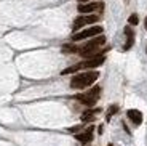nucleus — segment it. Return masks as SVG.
<instances>
[{"label":"nucleus","mask_w":147,"mask_h":146,"mask_svg":"<svg viewBox=\"0 0 147 146\" xmlns=\"http://www.w3.org/2000/svg\"><path fill=\"white\" fill-rule=\"evenodd\" d=\"M106 44V37L101 34V35H96L94 39H91V40H88L86 44L83 45V47H80L77 50L78 55L85 56V58H93V56H99V48L102 47V45Z\"/></svg>","instance_id":"nucleus-1"},{"label":"nucleus","mask_w":147,"mask_h":146,"mask_svg":"<svg viewBox=\"0 0 147 146\" xmlns=\"http://www.w3.org/2000/svg\"><path fill=\"white\" fill-rule=\"evenodd\" d=\"M99 77V72L98 71H85V72H80V74H75L70 81V87L72 88H86L90 87L91 84H94Z\"/></svg>","instance_id":"nucleus-2"},{"label":"nucleus","mask_w":147,"mask_h":146,"mask_svg":"<svg viewBox=\"0 0 147 146\" xmlns=\"http://www.w3.org/2000/svg\"><path fill=\"white\" fill-rule=\"evenodd\" d=\"M106 61V58L104 56H93V58H88L86 61H83V63H78V64H75V66H70V68H67V69H64L63 72V76H66V74H72V72H78L80 69H93V68H98V66H101L102 63Z\"/></svg>","instance_id":"nucleus-3"},{"label":"nucleus","mask_w":147,"mask_h":146,"mask_svg":"<svg viewBox=\"0 0 147 146\" xmlns=\"http://www.w3.org/2000/svg\"><path fill=\"white\" fill-rule=\"evenodd\" d=\"M99 96H101V87H99V85H96V87L90 88L86 93L77 95V96H75V100H77V101H80L82 104H86L90 108V106H94L96 103H98Z\"/></svg>","instance_id":"nucleus-4"},{"label":"nucleus","mask_w":147,"mask_h":146,"mask_svg":"<svg viewBox=\"0 0 147 146\" xmlns=\"http://www.w3.org/2000/svg\"><path fill=\"white\" fill-rule=\"evenodd\" d=\"M101 34H102V27H101V26H93V27H88V29H83V31H80V32L74 34V35H72V40H74V42L85 40V39L101 35Z\"/></svg>","instance_id":"nucleus-5"},{"label":"nucleus","mask_w":147,"mask_h":146,"mask_svg":"<svg viewBox=\"0 0 147 146\" xmlns=\"http://www.w3.org/2000/svg\"><path fill=\"white\" fill-rule=\"evenodd\" d=\"M98 21H99V16L98 15H82L74 21L72 27H74V31H78V29H82L83 26L93 24V23H98Z\"/></svg>","instance_id":"nucleus-6"},{"label":"nucleus","mask_w":147,"mask_h":146,"mask_svg":"<svg viewBox=\"0 0 147 146\" xmlns=\"http://www.w3.org/2000/svg\"><path fill=\"white\" fill-rule=\"evenodd\" d=\"M104 3L102 2H90V3H80L78 5V11L83 13V15H90L93 11H98V10H102Z\"/></svg>","instance_id":"nucleus-7"},{"label":"nucleus","mask_w":147,"mask_h":146,"mask_svg":"<svg viewBox=\"0 0 147 146\" xmlns=\"http://www.w3.org/2000/svg\"><path fill=\"white\" fill-rule=\"evenodd\" d=\"M126 116H128V119L133 122L134 125H141L142 124V113L141 111H138V109H129V111H126Z\"/></svg>","instance_id":"nucleus-8"},{"label":"nucleus","mask_w":147,"mask_h":146,"mask_svg":"<svg viewBox=\"0 0 147 146\" xmlns=\"http://www.w3.org/2000/svg\"><path fill=\"white\" fill-rule=\"evenodd\" d=\"M77 140L80 143H90V141H91V140H93V125H90L88 130H85L83 133H78Z\"/></svg>","instance_id":"nucleus-9"},{"label":"nucleus","mask_w":147,"mask_h":146,"mask_svg":"<svg viewBox=\"0 0 147 146\" xmlns=\"http://www.w3.org/2000/svg\"><path fill=\"white\" fill-rule=\"evenodd\" d=\"M125 34H126V39H128V42L125 44V50H129L134 44V32H133L131 27H125Z\"/></svg>","instance_id":"nucleus-10"},{"label":"nucleus","mask_w":147,"mask_h":146,"mask_svg":"<svg viewBox=\"0 0 147 146\" xmlns=\"http://www.w3.org/2000/svg\"><path fill=\"white\" fill-rule=\"evenodd\" d=\"M96 113H99V109H90V111H85L83 114H82V121L83 122H86V121H93L94 119V116H96Z\"/></svg>","instance_id":"nucleus-11"},{"label":"nucleus","mask_w":147,"mask_h":146,"mask_svg":"<svg viewBox=\"0 0 147 146\" xmlns=\"http://www.w3.org/2000/svg\"><path fill=\"white\" fill-rule=\"evenodd\" d=\"M78 48L75 47V45H64L63 47V51L64 53H77Z\"/></svg>","instance_id":"nucleus-12"},{"label":"nucleus","mask_w":147,"mask_h":146,"mask_svg":"<svg viewBox=\"0 0 147 146\" xmlns=\"http://www.w3.org/2000/svg\"><path fill=\"white\" fill-rule=\"evenodd\" d=\"M117 111H118V106H110V108H109V113H107V121H110L112 114H115Z\"/></svg>","instance_id":"nucleus-13"},{"label":"nucleus","mask_w":147,"mask_h":146,"mask_svg":"<svg viewBox=\"0 0 147 146\" xmlns=\"http://www.w3.org/2000/svg\"><path fill=\"white\" fill-rule=\"evenodd\" d=\"M128 23H129V24H131V26H136L138 23H139V19H138V15H134V13H133V15L129 16Z\"/></svg>","instance_id":"nucleus-14"},{"label":"nucleus","mask_w":147,"mask_h":146,"mask_svg":"<svg viewBox=\"0 0 147 146\" xmlns=\"http://www.w3.org/2000/svg\"><path fill=\"white\" fill-rule=\"evenodd\" d=\"M144 26H146V29H147V18H146V21H144Z\"/></svg>","instance_id":"nucleus-15"},{"label":"nucleus","mask_w":147,"mask_h":146,"mask_svg":"<svg viewBox=\"0 0 147 146\" xmlns=\"http://www.w3.org/2000/svg\"><path fill=\"white\" fill-rule=\"evenodd\" d=\"M80 2H88V0H80Z\"/></svg>","instance_id":"nucleus-16"},{"label":"nucleus","mask_w":147,"mask_h":146,"mask_svg":"<svg viewBox=\"0 0 147 146\" xmlns=\"http://www.w3.org/2000/svg\"><path fill=\"white\" fill-rule=\"evenodd\" d=\"M109 146H112V145H109Z\"/></svg>","instance_id":"nucleus-17"}]
</instances>
